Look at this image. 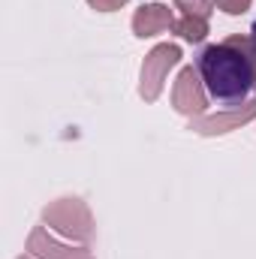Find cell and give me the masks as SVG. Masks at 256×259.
Instances as JSON below:
<instances>
[{
    "label": "cell",
    "instance_id": "6da1fadb",
    "mask_svg": "<svg viewBox=\"0 0 256 259\" xmlns=\"http://www.w3.org/2000/svg\"><path fill=\"white\" fill-rule=\"evenodd\" d=\"M196 69L205 81V91L226 106H241L247 91L256 84L253 61L226 39L217 46H205L196 58Z\"/></svg>",
    "mask_w": 256,
    "mask_h": 259
},
{
    "label": "cell",
    "instance_id": "3957f363",
    "mask_svg": "<svg viewBox=\"0 0 256 259\" xmlns=\"http://www.w3.org/2000/svg\"><path fill=\"white\" fill-rule=\"evenodd\" d=\"M42 220L58 229L66 238H75V241H91L94 235V217L88 211V205L81 199H58L52 202L46 211H42Z\"/></svg>",
    "mask_w": 256,
    "mask_h": 259
},
{
    "label": "cell",
    "instance_id": "8fae6325",
    "mask_svg": "<svg viewBox=\"0 0 256 259\" xmlns=\"http://www.w3.org/2000/svg\"><path fill=\"white\" fill-rule=\"evenodd\" d=\"M130 0H88V6L91 9H97V12H115V9H121V6H127Z\"/></svg>",
    "mask_w": 256,
    "mask_h": 259
},
{
    "label": "cell",
    "instance_id": "8992f818",
    "mask_svg": "<svg viewBox=\"0 0 256 259\" xmlns=\"http://www.w3.org/2000/svg\"><path fill=\"white\" fill-rule=\"evenodd\" d=\"M175 9L181 12L178 21L172 24V30L187 39V42H202L208 36V15H211V3L208 0H175Z\"/></svg>",
    "mask_w": 256,
    "mask_h": 259
},
{
    "label": "cell",
    "instance_id": "7c38bea8",
    "mask_svg": "<svg viewBox=\"0 0 256 259\" xmlns=\"http://www.w3.org/2000/svg\"><path fill=\"white\" fill-rule=\"evenodd\" d=\"M81 259H94V256H91V253H88V256H81Z\"/></svg>",
    "mask_w": 256,
    "mask_h": 259
},
{
    "label": "cell",
    "instance_id": "4fadbf2b",
    "mask_svg": "<svg viewBox=\"0 0 256 259\" xmlns=\"http://www.w3.org/2000/svg\"><path fill=\"white\" fill-rule=\"evenodd\" d=\"M21 259H27V256H21Z\"/></svg>",
    "mask_w": 256,
    "mask_h": 259
},
{
    "label": "cell",
    "instance_id": "9c48e42d",
    "mask_svg": "<svg viewBox=\"0 0 256 259\" xmlns=\"http://www.w3.org/2000/svg\"><path fill=\"white\" fill-rule=\"evenodd\" d=\"M226 42H229V46H235V49H241V52L253 61V66H256V27H253V33H232Z\"/></svg>",
    "mask_w": 256,
    "mask_h": 259
},
{
    "label": "cell",
    "instance_id": "5b68a950",
    "mask_svg": "<svg viewBox=\"0 0 256 259\" xmlns=\"http://www.w3.org/2000/svg\"><path fill=\"white\" fill-rule=\"evenodd\" d=\"M256 118V100H247L241 106H232L226 112H217V115H199V118H190V130L199 133V136H223L229 130L244 127L247 121Z\"/></svg>",
    "mask_w": 256,
    "mask_h": 259
},
{
    "label": "cell",
    "instance_id": "52a82bcc",
    "mask_svg": "<svg viewBox=\"0 0 256 259\" xmlns=\"http://www.w3.org/2000/svg\"><path fill=\"white\" fill-rule=\"evenodd\" d=\"M172 24H175L172 9L163 6V3H145V6H139L136 15H133V33H136L139 39L157 36V33L169 30Z\"/></svg>",
    "mask_w": 256,
    "mask_h": 259
},
{
    "label": "cell",
    "instance_id": "ba28073f",
    "mask_svg": "<svg viewBox=\"0 0 256 259\" xmlns=\"http://www.w3.org/2000/svg\"><path fill=\"white\" fill-rule=\"evenodd\" d=\"M27 253L36 256V259H81V256H88L91 250L58 244V241L46 232V226H36V229L27 235Z\"/></svg>",
    "mask_w": 256,
    "mask_h": 259
},
{
    "label": "cell",
    "instance_id": "7a4b0ae2",
    "mask_svg": "<svg viewBox=\"0 0 256 259\" xmlns=\"http://www.w3.org/2000/svg\"><path fill=\"white\" fill-rule=\"evenodd\" d=\"M181 64V49L175 42H160L154 46L145 61H142V72H139V97L145 103H157L166 84V75L172 66Z\"/></svg>",
    "mask_w": 256,
    "mask_h": 259
},
{
    "label": "cell",
    "instance_id": "277c9868",
    "mask_svg": "<svg viewBox=\"0 0 256 259\" xmlns=\"http://www.w3.org/2000/svg\"><path fill=\"white\" fill-rule=\"evenodd\" d=\"M172 106L178 115H187V118H199L205 115V106H208V91H205V81L199 75L196 66H184L175 78V88H172Z\"/></svg>",
    "mask_w": 256,
    "mask_h": 259
},
{
    "label": "cell",
    "instance_id": "30bf717a",
    "mask_svg": "<svg viewBox=\"0 0 256 259\" xmlns=\"http://www.w3.org/2000/svg\"><path fill=\"white\" fill-rule=\"evenodd\" d=\"M250 3H253V0H214V6L223 9L226 15H244V12L250 9Z\"/></svg>",
    "mask_w": 256,
    "mask_h": 259
}]
</instances>
